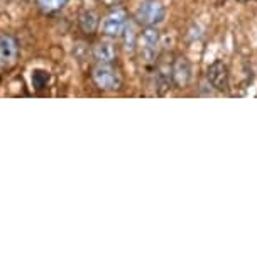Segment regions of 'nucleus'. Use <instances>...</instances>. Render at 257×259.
Here are the masks:
<instances>
[{
  "instance_id": "nucleus-1",
  "label": "nucleus",
  "mask_w": 257,
  "mask_h": 259,
  "mask_svg": "<svg viewBox=\"0 0 257 259\" xmlns=\"http://www.w3.org/2000/svg\"><path fill=\"white\" fill-rule=\"evenodd\" d=\"M164 16L166 9L161 0H142L135 11V22L144 27H156L164 21Z\"/></svg>"
},
{
  "instance_id": "nucleus-2",
  "label": "nucleus",
  "mask_w": 257,
  "mask_h": 259,
  "mask_svg": "<svg viewBox=\"0 0 257 259\" xmlns=\"http://www.w3.org/2000/svg\"><path fill=\"white\" fill-rule=\"evenodd\" d=\"M91 78H93L95 85L104 92L119 90L122 85V78H120L119 71L112 65H104V63H98L91 70Z\"/></svg>"
},
{
  "instance_id": "nucleus-3",
  "label": "nucleus",
  "mask_w": 257,
  "mask_h": 259,
  "mask_svg": "<svg viewBox=\"0 0 257 259\" xmlns=\"http://www.w3.org/2000/svg\"><path fill=\"white\" fill-rule=\"evenodd\" d=\"M140 58L145 65H152L156 61V53L159 46V31L156 27H144L142 34L137 39Z\"/></svg>"
},
{
  "instance_id": "nucleus-4",
  "label": "nucleus",
  "mask_w": 257,
  "mask_h": 259,
  "mask_svg": "<svg viewBox=\"0 0 257 259\" xmlns=\"http://www.w3.org/2000/svg\"><path fill=\"white\" fill-rule=\"evenodd\" d=\"M127 24H129L127 12H125L124 9H114V11H110L105 16L104 22H101V31L109 37H117V36H122Z\"/></svg>"
},
{
  "instance_id": "nucleus-5",
  "label": "nucleus",
  "mask_w": 257,
  "mask_h": 259,
  "mask_svg": "<svg viewBox=\"0 0 257 259\" xmlns=\"http://www.w3.org/2000/svg\"><path fill=\"white\" fill-rule=\"evenodd\" d=\"M208 81L215 90L218 92H227L229 90V68L222 60L213 61L210 66H208L207 71Z\"/></svg>"
},
{
  "instance_id": "nucleus-6",
  "label": "nucleus",
  "mask_w": 257,
  "mask_h": 259,
  "mask_svg": "<svg viewBox=\"0 0 257 259\" xmlns=\"http://www.w3.org/2000/svg\"><path fill=\"white\" fill-rule=\"evenodd\" d=\"M171 76H173V83L178 89H186L188 83L191 80V65L186 60V56L183 55L174 56L171 65Z\"/></svg>"
},
{
  "instance_id": "nucleus-7",
  "label": "nucleus",
  "mask_w": 257,
  "mask_h": 259,
  "mask_svg": "<svg viewBox=\"0 0 257 259\" xmlns=\"http://www.w3.org/2000/svg\"><path fill=\"white\" fill-rule=\"evenodd\" d=\"M19 45L16 37L11 34H2L0 36V65L11 66L17 58Z\"/></svg>"
},
{
  "instance_id": "nucleus-8",
  "label": "nucleus",
  "mask_w": 257,
  "mask_h": 259,
  "mask_svg": "<svg viewBox=\"0 0 257 259\" xmlns=\"http://www.w3.org/2000/svg\"><path fill=\"white\" fill-rule=\"evenodd\" d=\"M93 58L96 63H104V65H112L114 60L117 58V48L112 41H100L93 48Z\"/></svg>"
},
{
  "instance_id": "nucleus-9",
  "label": "nucleus",
  "mask_w": 257,
  "mask_h": 259,
  "mask_svg": "<svg viewBox=\"0 0 257 259\" xmlns=\"http://www.w3.org/2000/svg\"><path fill=\"white\" fill-rule=\"evenodd\" d=\"M171 65L173 61H161L156 68V85L159 89V94H164L169 89V83L173 81Z\"/></svg>"
},
{
  "instance_id": "nucleus-10",
  "label": "nucleus",
  "mask_w": 257,
  "mask_h": 259,
  "mask_svg": "<svg viewBox=\"0 0 257 259\" xmlns=\"http://www.w3.org/2000/svg\"><path fill=\"white\" fill-rule=\"evenodd\" d=\"M78 27L83 34H88V36L93 34L98 29V16L93 11H88V9L81 11L78 14Z\"/></svg>"
},
{
  "instance_id": "nucleus-11",
  "label": "nucleus",
  "mask_w": 257,
  "mask_h": 259,
  "mask_svg": "<svg viewBox=\"0 0 257 259\" xmlns=\"http://www.w3.org/2000/svg\"><path fill=\"white\" fill-rule=\"evenodd\" d=\"M36 2H37V7H39L42 12L53 14V12H58L60 9L65 7L68 0H36Z\"/></svg>"
},
{
  "instance_id": "nucleus-12",
  "label": "nucleus",
  "mask_w": 257,
  "mask_h": 259,
  "mask_svg": "<svg viewBox=\"0 0 257 259\" xmlns=\"http://www.w3.org/2000/svg\"><path fill=\"white\" fill-rule=\"evenodd\" d=\"M124 39H125V46H127V50L130 48V50H134L135 45H137V39H135V32H134V27L132 24H127V27L124 29Z\"/></svg>"
}]
</instances>
